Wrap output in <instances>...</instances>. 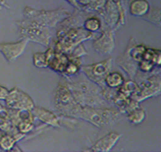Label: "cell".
I'll return each mask as SVG.
<instances>
[{"instance_id":"1","label":"cell","mask_w":161,"mask_h":152,"mask_svg":"<svg viewBox=\"0 0 161 152\" xmlns=\"http://www.w3.org/2000/svg\"><path fill=\"white\" fill-rule=\"evenodd\" d=\"M75 99L82 107H107L108 103L101 96V87L93 82H65Z\"/></svg>"},{"instance_id":"2","label":"cell","mask_w":161,"mask_h":152,"mask_svg":"<svg viewBox=\"0 0 161 152\" xmlns=\"http://www.w3.org/2000/svg\"><path fill=\"white\" fill-rule=\"evenodd\" d=\"M122 113L117 109L109 107H82L78 119L85 120L99 129L111 125L121 118Z\"/></svg>"},{"instance_id":"3","label":"cell","mask_w":161,"mask_h":152,"mask_svg":"<svg viewBox=\"0 0 161 152\" xmlns=\"http://www.w3.org/2000/svg\"><path fill=\"white\" fill-rule=\"evenodd\" d=\"M17 25L21 38L39 43L44 47H49L52 42V34L49 27L30 19L18 21Z\"/></svg>"},{"instance_id":"4","label":"cell","mask_w":161,"mask_h":152,"mask_svg":"<svg viewBox=\"0 0 161 152\" xmlns=\"http://www.w3.org/2000/svg\"><path fill=\"white\" fill-rule=\"evenodd\" d=\"M54 105L59 115L78 119L82 106L77 103L65 83H59L54 93Z\"/></svg>"},{"instance_id":"5","label":"cell","mask_w":161,"mask_h":152,"mask_svg":"<svg viewBox=\"0 0 161 152\" xmlns=\"http://www.w3.org/2000/svg\"><path fill=\"white\" fill-rule=\"evenodd\" d=\"M93 38L94 33L87 31L82 27H77L71 28L58 39L52 40L50 45L53 47L55 51L68 53L76 46Z\"/></svg>"},{"instance_id":"6","label":"cell","mask_w":161,"mask_h":152,"mask_svg":"<svg viewBox=\"0 0 161 152\" xmlns=\"http://www.w3.org/2000/svg\"><path fill=\"white\" fill-rule=\"evenodd\" d=\"M24 14L27 19L32 20L48 27H54L70 14L69 11L63 8L53 11H37L26 7Z\"/></svg>"},{"instance_id":"7","label":"cell","mask_w":161,"mask_h":152,"mask_svg":"<svg viewBox=\"0 0 161 152\" xmlns=\"http://www.w3.org/2000/svg\"><path fill=\"white\" fill-rule=\"evenodd\" d=\"M112 63V58H109L97 63L81 65L80 71L85 75L90 82L102 87L105 86L104 81L107 75L110 72Z\"/></svg>"},{"instance_id":"8","label":"cell","mask_w":161,"mask_h":152,"mask_svg":"<svg viewBox=\"0 0 161 152\" xmlns=\"http://www.w3.org/2000/svg\"><path fill=\"white\" fill-rule=\"evenodd\" d=\"M102 15L109 28L115 31L121 25H125V12L121 0H107L103 8Z\"/></svg>"},{"instance_id":"9","label":"cell","mask_w":161,"mask_h":152,"mask_svg":"<svg viewBox=\"0 0 161 152\" xmlns=\"http://www.w3.org/2000/svg\"><path fill=\"white\" fill-rule=\"evenodd\" d=\"M160 76L157 74H153L138 84V91L130 98L140 103L146 99L157 96L160 94Z\"/></svg>"},{"instance_id":"10","label":"cell","mask_w":161,"mask_h":152,"mask_svg":"<svg viewBox=\"0 0 161 152\" xmlns=\"http://www.w3.org/2000/svg\"><path fill=\"white\" fill-rule=\"evenodd\" d=\"M5 102V107L9 109L32 110L33 108L35 107V104L31 96L17 87L9 91Z\"/></svg>"},{"instance_id":"11","label":"cell","mask_w":161,"mask_h":152,"mask_svg":"<svg viewBox=\"0 0 161 152\" xmlns=\"http://www.w3.org/2000/svg\"><path fill=\"white\" fill-rule=\"evenodd\" d=\"M93 48L100 55L110 54L115 48L114 31L109 27L105 29L101 35L94 39Z\"/></svg>"},{"instance_id":"12","label":"cell","mask_w":161,"mask_h":152,"mask_svg":"<svg viewBox=\"0 0 161 152\" xmlns=\"http://www.w3.org/2000/svg\"><path fill=\"white\" fill-rule=\"evenodd\" d=\"M45 54L48 68L58 74L63 75L69 61L68 55L65 53L55 51L53 47L51 45L48 47Z\"/></svg>"},{"instance_id":"13","label":"cell","mask_w":161,"mask_h":152,"mask_svg":"<svg viewBox=\"0 0 161 152\" xmlns=\"http://www.w3.org/2000/svg\"><path fill=\"white\" fill-rule=\"evenodd\" d=\"M28 40L22 38L15 43H0V52L9 63L14 62L25 52Z\"/></svg>"},{"instance_id":"14","label":"cell","mask_w":161,"mask_h":152,"mask_svg":"<svg viewBox=\"0 0 161 152\" xmlns=\"http://www.w3.org/2000/svg\"><path fill=\"white\" fill-rule=\"evenodd\" d=\"M129 43L126 47L125 52L121 54L116 59V64L129 76V79L133 80L138 72V63L135 62L129 55Z\"/></svg>"},{"instance_id":"15","label":"cell","mask_w":161,"mask_h":152,"mask_svg":"<svg viewBox=\"0 0 161 152\" xmlns=\"http://www.w3.org/2000/svg\"><path fill=\"white\" fill-rule=\"evenodd\" d=\"M122 136V134L111 132L100 138L88 149L89 151L107 152L112 150Z\"/></svg>"},{"instance_id":"16","label":"cell","mask_w":161,"mask_h":152,"mask_svg":"<svg viewBox=\"0 0 161 152\" xmlns=\"http://www.w3.org/2000/svg\"><path fill=\"white\" fill-rule=\"evenodd\" d=\"M31 111L34 117L45 125L51 127H60L58 116L51 111L38 107H34Z\"/></svg>"},{"instance_id":"17","label":"cell","mask_w":161,"mask_h":152,"mask_svg":"<svg viewBox=\"0 0 161 152\" xmlns=\"http://www.w3.org/2000/svg\"><path fill=\"white\" fill-rule=\"evenodd\" d=\"M150 5L147 0H133L129 5V12L135 17H143L147 13Z\"/></svg>"},{"instance_id":"18","label":"cell","mask_w":161,"mask_h":152,"mask_svg":"<svg viewBox=\"0 0 161 152\" xmlns=\"http://www.w3.org/2000/svg\"><path fill=\"white\" fill-rule=\"evenodd\" d=\"M81 65V58L69 59V63L62 76H63L65 78H69V77L75 76L80 71Z\"/></svg>"},{"instance_id":"19","label":"cell","mask_w":161,"mask_h":152,"mask_svg":"<svg viewBox=\"0 0 161 152\" xmlns=\"http://www.w3.org/2000/svg\"><path fill=\"white\" fill-rule=\"evenodd\" d=\"M125 82L124 77L119 72H109L106 77L105 85L110 88H118Z\"/></svg>"},{"instance_id":"20","label":"cell","mask_w":161,"mask_h":152,"mask_svg":"<svg viewBox=\"0 0 161 152\" xmlns=\"http://www.w3.org/2000/svg\"><path fill=\"white\" fill-rule=\"evenodd\" d=\"M118 91L127 98H131L138 91V84L134 80L129 79L125 81L119 87L117 88Z\"/></svg>"},{"instance_id":"21","label":"cell","mask_w":161,"mask_h":152,"mask_svg":"<svg viewBox=\"0 0 161 152\" xmlns=\"http://www.w3.org/2000/svg\"><path fill=\"white\" fill-rule=\"evenodd\" d=\"M143 59L148 60L155 64L157 67L161 66V52L160 49L147 48L144 53Z\"/></svg>"},{"instance_id":"22","label":"cell","mask_w":161,"mask_h":152,"mask_svg":"<svg viewBox=\"0 0 161 152\" xmlns=\"http://www.w3.org/2000/svg\"><path fill=\"white\" fill-rule=\"evenodd\" d=\"M146 118V112L141 107H138L127 113V120L132 124L142 123Z\"/></svg>"},{"instance_id":"23","label":"cell","mask_w":161,"mask_h":152,"mask_svg":"<svg viewBox=\"0 0 161 152\" xmlns=\"http://www.w3.org/2000/svg\"><path fill=\"white\" fill-rule=\"evenodd\" d=\"M101 21L97 17H90L84 21L83 27L87 31L91 33L97 32L101 29Z\"/></svg>"},{"instance_id":"24","label":"cell","mask_w":161,"mask_h":152,"mask_svg":"<svg viewBox=\"0 0 161 152\" xmlns=\"http://www.w3.org/2000/svg\"><path fill=\"white\" fill-rule=\"evenodd\" d=\"M16 143L17 142L13 135L4 133L0 138V149L2 151H9Z\"/></svg>"},{"instance_id":"25","label":"cell","mask_w":161,"mask_h":152,"mask_svg":"<svg viewBox=\"0 0 161 152\" xmlns=\"http://www.w3.org/2000/svg\"><path fill=\"white\" fill-rule=\"evenodd\" d=\"M0 130L5 134L14 135L18 132L17 126H15L11 122L10 120L0 119Z\"/></svg>"},{"instance_id":"26","label":"cell","mask_w":161,"mask_h":152,"mask_svg":"<svg viewBox=\"0 0 161 152\" xmlns=\"http://www.w3.org/2000/svg\"><path fill=\"white\" fill-rule=\"evenodd\" d=\"M33 63L34 65L39 69H46L48 68V64H47V56H46L45 52H38L35 53L33 55Z\"/></svg>"},{"instance_id":"27","label":"cell","mask_w":161,"mask_h":152,"mask_svg":"<svg viewBox=\"0 0 161 152\" xmlns=\"http://www.w3.org/2000/svg\"><path fill=\"white\" fill-rule=\"evenodd\" d=\"M144 19L147 20L150 22L155 24V25H160V8H153L148 11V12L145 15L143 16Z\"/></svg>"},{"instance_id":"28","label":"cell","mask_w":161,"mask_h":152,"mask_svg":"<svg viewBox=\"0 0 161 152\" xmlns=\"http://www.w3.org/2000/svg\"><path fill=\"white\" fill-rule=\"evenodd\" d=\"M69 56V59H74V58H81L82 56L87 55V52L86 50L85 45L83 43H80L78 46H76L72 50L66 53Z\"/></svg>"},{"instance_id":"29","label":"cell","mask_w":161,"mask_h":152,"mask_svg":"<svg viewBox=\"0 0 161 152\" xmlns=\"http://www.w3.org/2000/svg\"><path fill=\"white\" fill-rule=\"evenodd\" d=\"M155 67H156L155 64L152 62L148 61V60L142 59L138 63V69L144 74L153 72L154 71Z\"/></svg>"},{"instance_id":"30","label":"cell","mask_w":161,"mask_h":152,"mask_svg":"<svg viewBox=\"0 0 161 152\" xmlns=\"http://www.w3.org/2000/svg\"><path fill=\"white\" fill-rule=\"evenodd\" d=\"M18 131L24 134H29L34 129V124L33 122H21L17 126Z\"/></svg>"},{"instance_id":"31","label":"cell","mask_w":161,"mask_h":152,"mask_svg":"<svg viewBox=\"0 0 161 152\" xmlns=\"http://www.w3.org/2000/svg\"><path fill=\"white\" fill-rule=\"evenodd\" d=\"M0 119L3 120H10L9 119L8 109L0 104Z\"/></svg>"},{"instance_id":"32","label":"cell","mask_w":161,"mask_h":152,"mask_svg":"<svg viewBox=\"0 0 161 152\" xmlns=\"http://www.w3.org/2000/svg\"><path fill=\"white\" fill-rule=\"evenodd\" d=\"M9 90L7 89L6 87L0 85V100H5V98L8 95Z\"/></svg>"},{"instance_id":"33","label":"cell","mask_w":161,"mask_h":152,"mask_svg":"<svg viewBox=\"0 0 161 152\" xmlns=\"http://www.w3.org/2000/svg\"><path fill=\"white\" fill-rule=\"evenodd\" d=\"M67 2H69V3H70L71 5H72L74 7H75V8H79V7H78V5L77 4V2H76V0H66Z\"/></svg>"},{"instance_id":"34","label":"cell","mask_w":161,"mask_h":152,"mask_svg":"<svg viewBox=\"0 0 161 152\" xmlns=\"http://www.w3.org/2000/svg\"><path fill=\"white\" fill-rule=\"evenodd\" d=\"M9 151H22V150L18 147V145H16V144H15Z\"/></svg>"},{"instance_id":"35","label":"cell","mask_w":161,"mask_h":152,"mask_svg":"<svg viewBox=\"0 0 161 152\" xmlns=\"http://www.w3.org/2000/svg\"><path fill=\"white\" fill-rule=\"evenodd\" d=\"M0 5H3V6H4V7H6V8H9L8 5L7 4L6 2H5V0H0Z\"/></svg>"},{"instance_id":"36","label":"cell","mask_w":161,"mask_h":152,"mask_svg":"<svg viewBox=\"0 0 161 152\" xmlns=\"http://www.w3.org/2000/svg\"><path fill=\"white\" fill-rule=\"evenodd\" d=\"M3 134H4V132H2L1 130H0V138H1V137L3 136Z\"/></svg>"},{"instance_id":"37","label":"cell","mask_w":161,"mask_h":152,"mask_svg":"<svg viewBox=\"0 0 161 152\" xmlns=\"http://www.w3.org/2000/svg\"><path fill=\"white\" fill-rule=\"evenodd\" d=\"M91 1H94V0H91Z\"/></svg>"}]
</instances>
